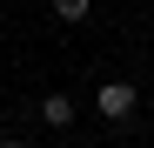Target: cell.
I'll return each instance as SVG.
<instances>
[{
    "instance_id": "obj_1",
    "label": "cell",
    "mask_w": 154,
    "mask_h": 148,
    "mask_svg": "<svg viewBox=\"0 0 154 148\" xmlns=\"http://www.w3.org/2000/svg\"><path fill=\"white\" fill-rule=\"evenodd\" d=\"M94 108H100V121H127L134 114V81H100Z\"/></svg>"
},
{
    "instance_id": "obj_3",
    "label": "cell",
    "mask_w": 154,
    "mask_h": 148,
    "mask_svg": "<svg viewBox=\"0 0 154 148\" xmlns=\"http://www.w3.org/2000/svg\"><path fill=\"white\" fill-rule=\"evenodd\" d=\"M54 20H60V27H87V20H94V0H54Z\"/></svg>"
},
{
    "instance_id": "obj_5",
    "label": "cell",
    "mask_w": 154,
    "mask_h": 148,
    "mask_svg": "<svg viewBox=\"0 0 154 148\" xmlns=\"http://www.w3.org/2000/svg\"><path fill=\"white\" fill-rule=\"evenodd\" d=\"M0 135H7V121H0Z\"/></svg>"
},
{
    "instance_id": "obj_2",
    "label": "cell",
    "mask_w": 154,
    "mask_h": 148,
    "mask_svg": "<svg viewBox=\"0 0 154 148\" xmlns=\"http://www.w3.org/2000/svg\"><path fill=\"white\" fill-rule=\"evenodd\" d=\"M40 121H47V128H74V121H81L74 94H47V101H40Z\"/></svg>"
},
{
    "instance_id": "obj_4",
    "label": "cell",
    "mask_w": 154,
    "mask_h": 148,
    "mask_svg": "<svg viewBox=\"0 0 154 148\" xmlns=\"http://www.w3.org/2000/svg\"><path fill=\"white\" fill-rule=\"evenodd\" d=\"M0 148H27V141H20V135H0Z\"/></svg>"
}]
</instances>
